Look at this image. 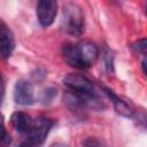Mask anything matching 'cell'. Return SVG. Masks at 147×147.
Wrapping results in <instances>:
<instances>
[{"label": "cell", "instance_id": "6da1fadb", "mask_svg": "<svg viewBox=\"0 0 147 147\" xmlns=\"http://www.w3.org/2000/svg\"><path fill=\"white\" fill-rule=\"evenodd\" d=\"M63 56L69 65L77 69H86L96 62L99 48L88 40L79 44H68L63 47Z\"/></svg>", "mask_w": 147, "mask_h": 147}, {"label": "cell", "instance_id": "7a4b0ae2", "mask_svg": "<svg viewBox=\"0 0 147 147\" xmlns=\"http://www.w3.org/2000/svg\"><path fill=\"white\" fill-rule=\"evenodd\" d=\"M54 122L46 116H38L32 119L31 127L25 139L17 147H41L48 136Z\"/></svg>", "mask_w": 147, "mask_h": 147}, {"label": "cell", "instance_id": "3957f363", "mask_svg": "<svg viewBox=\"0 0 147 147\" xmlns=\"http://www.w3.org/2000/svg\"><path fill=\"white\" fill-rule=\"evenodd\" d=\"M62 28L71 36H82L84 32V11L79 5L75 2H68L64 5L62 14Z\"/></svg>", "mask_w": 147, "mask_h": 147}, {"label": "cell", "instance_id": "277c9868", "mask_svg": "<svg viewBox=\"0 0 147 147\" xmlns=\"http://www.w3.org/2000/svg\"><path fill=\"white\" fill-rule=\"evenodd\" d=\"M64 85L72 92L79 95H94V86L93 83L80 74H68L63 78Z\"/></svg>", "mask_w": 147, "mask_h": 147}, {"label": "cell", "instance_id": "5b68a950", "mask_svg": "<svg viewBox=\"0 0 147 147\" xmlns=\"http://www.w3.org/2000/svg\"><path fill=\"white\" fill-rule=\"evenodd\" d=\"M36 14L38 22L41 26H49L57 14V2L54 0H41L37 3Z\"/></svg>", "mask_w": 147, "mask_h": 147}, {"label": "cell", "instance_id": "8992f818", "mask_svg": "<svg viewBox=\"0 0 147 147\" xmlns=\"http://www.w3.org/2000/svg\"><path fill=\"white\" fill-rule=\"evenodd\" d=\"M14 100L21 106L32 105L34 100V91L32 84L25 79L17 80L14 87Z\"/></svg>", "mask_w": 147, "mask_h": 147}, {"label": "cell", "instance_id": "52a82bcc", "mask_svg": "<svg viewBox=\"0 0 147 147\" xmlns=\"http://www.w3.org/2000/svg\"><path fill=\"white\" fill-rule=\"evenodd\" d=\"M15 49V38L11 30L6 25H0V57L7 60L11 56Z\"/></svg>", "mask_w": 147, "mask_h": 147}, {"label": "cell", "instance_id": "ba28073f", "mask_svg": "<svg viewBox=\"0 0 147 147\" xmlns=\"http://www.w3.org/2000/svg\"><path fill=\"white\" fill-rule=\"evenodd\" d=\"M10 123L17 132H20L22 134H26L31 127L32 119H31L30 115H28L26 113L15 111L10 117Z\"/></svg>", "mask_w": 147, "mask_h": 147}, {"label": "cell", "instance_id": "9c48e42d", "mask_svg": "<svg viewBox=\"0 0 147 147\" xmlns=\"http://www.w3.org/2000/svg\"><path fill=\"white\" fill-rule=\"evenodd\" d=\"M106 93H107V94L109 95V98L111 99L113 105H114V108H115V110H116L119 115H122V116H124V117H132L134 110H133V107H132L129 102H126L125 100L121 99V98L117 96L113 91H110V90H108V88H106Z\"/></svg>", "mask_w": 147, "mask_h": 147}, {"label": "cell", "instance_id": "30bf717a", "mask_svg": "<svg viewBox=\"0 0 147 147\" xmlns=\"http://www.w3.org/2000/svg\"><path fill=\"white\" fill-rule=\"evenodd\" d=\"M10 142H11L10 134L7 132V130L5 127L3 116L0 113V147H9Z\"/></svg>", "mask_w": 147, "mask_h": 147}, {"label": "cell", "instance_id": "8fae6325", "mask_svg": "<svg viewBox=\"0 0 147 147\" xmlns=\"http://www.w3.org/2000/svg\"><path fill=\"white\" fill-rule=\"evenodd\" d=\"M131 47H132V49H133L136 53H140V54H142L144 56L146 55V39H145V38H142V39H140V40L133 42Z\"/></svg>", "mask_w": 147, "mask_h": 147}, {"label": "cell", "instance_id": "7c38bea8", "mask_svg": "<svg viewBox=\"0 0 147 147\" xmlns=\"http://www.w3.org/2000/svg\"><path fill=\"white\" fill-rule=\"evenodd\" d=\"M56 88H53V87H49V88H46L44 92H42V96H41V100L44 102H51L53 100L54 96H56Z\"/></svg>", "mask_w": 147, "mask_h": 147}, {"label": "cell", "instance_id": "4fadbf2b", "mask_svg": "<svg viewBox=\"0 0 147 147\" xmlns=\"http://www.w3.org/2000/svg\"><path fill=\"white\" fill-rule=\"evenodd\" d=\"M5 93H6V82H5L3 76H0V107L3 102Z\"/></svg>", "mask_w": 147, "mask_h": 147}, {"label": "cell", "instance_id": "5bb4252c", "mask_svg": "<svg viewBox=\"0 0 147 147\" xmlns=\"http://www.w3.org/2000/svg\"><path fill=\"white\" fill-rule=\"evenodd\" d=\"M146 65H147V61H146V56H144V59H142V61H141V67H142V72L146 75L147 74V68H146Z\"/></svg>", "mask_w": 147, "mask_h": 147}, {"label": "cell", "instance_id": "9a60e30c", "mask_svg": "<svg viewBox=\"0 0 147 147\" xmlns=\"http://www.w3.org/2000/svg\"><path fill=\"white\" fill-rule=\"evenodd\" d=\"M51 147H67L65 145H63V144H60V142H56V144H53Z\"/></svg>", "mask_w": 147, "mask_h": 147}]
</instances>
